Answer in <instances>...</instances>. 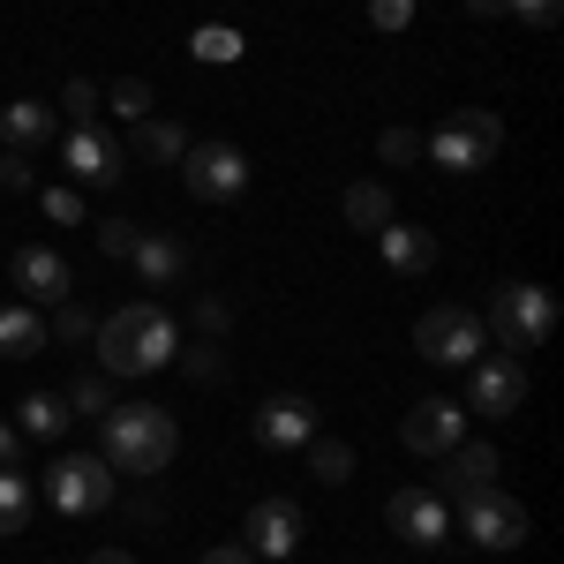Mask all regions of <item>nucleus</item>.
<instances>
[{"instance_id": "obj_1", "label": "nucleus", "mask_w": 564, "mask_h": 564, "mask_svg": "<svg viewBox=\"0 0 564 564\" xmlns=\"http://www.w3.org/2000/svg\"><path fill=\"white\" fill-rule=\"evenodd\" d=\"M181 354V324L159 302H129L98 324V369L106 377H151Z\"/></svg>"}, {"instance_id": "obj_2", "label": "nucleus", "mask_w": 564, "mask_h": 564, "mask_svg": "<svg viewBox=\"0 0 564 564\" xmlns=\"http://www.w3.org/2000/svg\"><path fill=\"white\" fill-rule=\"evenodd\" d=\"M98 444H106V467L113 475H166L174 467V452H181V430H174V414L166 406H106L98 414Z\"/></svg>"}, {"instance_id": "obj_3", "label": "nucleus", "mask_w": 564, "mask_h": 564, "mask_svg": "<svg viewBox=\"0 0 564 564\" xmlns=\"http://www.w3.org/2000/svg\"><path fill=\"white\" fill-rule=\"evenodd\" d=\"M489 332H497V347H550V332H557V294L550 286H534V279H512V286H497L489 294Z\"/></svg>"}, {"instance_id": "obj_4", "label": "nucleus", "mask_w": 564, "mask_h": 564, "mask_svg": "<svg viewBox=\"0 0 564 564\" xmlns=\"http://www.w3.org/2000/svg\"><path fill=\"white\" fill-rule=\"evenodd\" d=\"M45 505L61 520H98L113 505V467H98V452H61L45 467Z\"/></svg>"}, {"instance_id": "obj_5", "label": "nucleus", "mask_w": 564, "mask_h": 564, "mask_svg": "<svg viewBox=\"0 0 564 564\" xmlns=\"http://www.w3.org/2000/svg\"><path fill=\"white\" fill-rule=\"evenodd\" d=\"M497 151H505V121H497V113H481V106L444 113L436 135H430V159H436V166H452V174H481Z\"/></svg>"}, {"instance_id": "obj_6", "label": "nucleus", "mask_w": 564, "mask_h": 564, "mask_svg": "<svg viewBox=\"0 0 564 564\" xmlns=\"http://www.w3.org/2000/svg\"><path fill=\"white\" fill-rule=\"evenodd\" d=\"M414 347L430 354L436 369H475L481 347H489V332H481V316H475V308L444 302V308H430V316L414 324Z\"/></svg>"}, {"instance_id": "obj_7", "label": "nucleus", "mask_w": 564, "mask_h": 564, "mask_svg": "<svg viewBox=\"0 0 564 564\" xmlns=\"http://www.w3.org/2000/svg\"><path fill=\"white\" fill-rule=\"evenodd\" d=\"M181 181H188L196 204H226V196L249 188V159H241L234 143H188V151H181Z\"/></svg>"}, {"instance_id": "obj_8", "label": "nucleus", "mask_w": 564, "mask_h": 564, "mask_svg": "<svg viewBox=\"0 0 564 564\" xmlns=\"http://www.w3.org/2000/svg\"><path fill=\"white\" fill-rule=\"evenodd\" d=\"M459 436H467V406H459V399H422V406H406V422H399V444H406L414 459H444Z\"/></svg>"}, {"instance_id": "obj_9", "label": "nucleus", "mask_w": 564, "mask_h": 564, "mask_svg": "<svg viewBox=\"0 0 564 564\" xmlns=\"http://www.w3.org/2000/svg\"><path fill=\"white\" fill-rule=\"evenodd\" d=\"M294 542H302V505H294V497H263V505H249L241 550H257L263 564H279V557H294Z\"/></svg>"}, {"instance_id": "obj_10", "label": "nucleus", "mask_w": 564, "mask_h": 564, "mask_svg": "<svg viewBox=\"0 0 564 564\" xmlns=\"http://www.w3.org/2000/svg\"><path fill=\"white\" fill-rule=\"evenodd\" d=\"M459 520H467V542H481V550H520L527 542V512H520V497H505V489L467 497Z\"/></svg>"}, {"instance_id": "obj_11", "label": "nucleus", "mask_w": 564, "mask_h": 564, "mask_svg": "<svg viewBox=\"0 0 564 564\" xmlns=\"http://www.w3.org/2000/svg\"><path fill=\"white\" fill-rule=\"evenodd\" d=\"M527 406V369L520 354H481L475 384H467V414H520Z\"/></svg>"}, {"instance_id": "obj_12", "label": "nucleus", "mask_w": 564, "mask_h": 564, "mask_svg": "<svg viewBox=\"0 0 564 564\" xmlns=\"http://www.w3.org/2000/svg\"><path fill=\"white\" fill-rule=\"evenodd\" d=\"M384 520L399 527V542H414V550H436V542L452 534V505H444L436 489H391Z\"/></svg>"}, {"instance_id": "obj_13", "label": "nucleus", "mask_w": 564, "mask_h": 564, "mask_svg": "<svg viewBox=\"0 0 564 564\" xmlns=\"http://www.w3.org/2000/svg\"><path fill=\"white\" fill-rule=\"evenodd\" d=\"M481 489H497V444H475V436H459L452 452H444V467H436V497L452 505H467V497H481Z\"/></svg>"}, {"instance_id": "obj_14", "label": "nucleus", "mask_w": 564, "mask_h": 564, "mask_svg": "<svg viewBox=\"0 0 564 564\" xmlns=\"http://www.w3.org/2000/svg\"><path fill=\"white\" fill-rule=\"evenodd\" d=\"M308 436H316V406H308L302 391H279V399L257 406V444L263 452H302Z\"/></svg>"}, {"instance_id": "obj_15", "label": "nucleus", "mask_w": 564, "mask_h": 564, "mask_svg": "<svg viewBox=\"0 0 564 564\" xmlns=\"http://www.w3.org/2000/svg\"><path fill=\"white\" fill-rule=\"evenodd\" d=\"M61 159H68V174L84 181V188H113V181L129 174V166H121V143H113V135H98V129H68Z\"/></svg>"}, {"instance_id": "obj_16", "label": "nucleus", "mask_w": 564, "mask_h": 564, "mask_svg": "<svg viewBox=\"0 0 564 564\" xmlns=\"http://www.w3.org/2000/svg\"><path fill=\"white\" fill-rule=\"evenodd\" d=\"M8 286H23V302H31V308H39V302H68V263L31 241V249L8 257Z\"/></svg>"}, {"instance_id": "obj_17", "label": "nucleus", "mask_w": 564, "mask_h": 564, "mask_svg": "<svg viewBox=\"0 0 564 564\" xmlns=\"http://www.w3.org/2000/svg\"><path fill=\"white\" fill-rule=\"evenodd\" d=\"M377 249H384V263L399 271V279H422V271L436 263V234H430V226L391 218V226H377Z\"/></svg>"}, {"instance_id": "obj_18", "label": "nucleus", "mask_w": 564, "mask_h": 564, "mask_svg": "<svg viewBox=\"0 0 564 564\" xmlns=\"http://www.w3.org/2000/svg\"><path fill=\"white\" fill-rule=\"evenodd\" d=\"M53 129H61V113H53V106H39V98H15V106L0 113L8 151H39V143H53Z\"/></svg>"}, {"instance_id": "obj_19", "label": "nucleus", "mask_w": 564, "mask_h": 564, "mask_svg": "<svg viewBox=\"0 0 564 564\" xmlns=\"http://www.w3.org/2000/svg\"><path fill=\"white\" fill-rule=\"evenodd\" d=\"M53 347V332H45V316L31 302H15V308H0V354L8 361H23V354H45Z\"/></svg>"}, {"instance_id": "obj_20", "label": "nucleus", "mask_w": 564, "mask_h": 564, "mask_svg": "<svg viewBox=\"0 0 564 564\" xmlns=\"http://www.w3.org/2000/svg\"><path fill=\"white\" fill-rule=\"evenodd\" d=\"M68 422H76V414H68V399H61V391H31V399L15 406V430L39 436V444H53V436L68 430Z\"/></svg>"}, {"instance_id": "obj_21", "label": "nucleus", "mask_w": 564, "mask_h": 564, "mask_svg": "<svg viewBox=\"0 0 564 564\" xmlns=\"http://www.w3.org/2000/svg\"><path fill=\"white\" fill-rule=\"evenodd\" d=\"M129 263L143 271V279H181V263H188V249H181L174 234H135V249H129Z\"/></svg>"}, {"instance_id": "obj_22", "label": "nucleus", "mask_w": 564, "mask_h": 564, "mask_svg": "<svg viewBox=\"0 0 564 564\" xmlns=\"http://www.w3.org/2000/svg\"><path fill=\"white\" fill-rule=\"evenodd\" d=\"M31 512H39L31 475H23V467H0V534H23V527H31Z\"/></svg>"}, {"instance_id": "obj_23", "label": "nucleus", "mask_w": 564, "mask_h": 564, "mask_svg": "<svg viewBox=\"0 0 564 564\" xmlns=\"http://www.w3.org/2000/svg\"><path fill=\"white\" fill-rule=\"evenodd\" d=\"M181 151H188V135H181L174 121H159V113L135 121V159H151V166H181Z\"/></svg>"}, {"instance_id": "obj_24", "label": "nucleus", "mask_w": 564, "mask_h": 564, "mask_svg": "<svg viewBox=\"0 0 564 564\" xmlns=\"http://www.w3.org/2000/svg\"><path fill=\"white\" fill-rule=\"evenodd\" d=\"M391 196H384V181H354L347 188V226H361V234H377V226H391Z\"/></svg>"}, {"instance_id": "obj_25", "label": "nucleus", "mask_w": 564, "mask_h": 564, "mask_svg": "<svg viewBox=\"0 0 564 564\" xmlns=\"http://www.w3.org/2000/svg\"><path fill=\"white\" fill-rule=\"evenodd\" d=\"M308 475L339 489V481L354 475V444H339V436H308Z\"/></svg>"}, {"instance_id": "obj_26", "label": "nucleus", "mask_w": 564, "mask_h": 564, "mask_svg": "<svg viewBox=\"0 0 564 564\" xmlns=\"http://www.w3.org/2000/svg\"><path fill=\"white\" fill-rule=\"evenodd\" d=\"M188 53H196V61H218V68H226V61H241V31H226V23H204V31L188 39Z\"/></svg>"}, {"instance_id": "obj_27", "label": "nucleus", "mask_w": 564, "mask_h": 564, "mask_svg": "<svg viewBox=\"0 0 564 564\" xmlns=\"http://www.w3.org/2000/svg\"><path fill=\"white\" fill-rule=\"evenodd\" d=\"M106 406H121V399H113V384H106V377H76V391H68V414H84V422H98Z\"/></svg>"}, {"instance_id": "obj_28", "label": "nucleus", "mask_w": 564, "mask_h": 564, "mask_svg": "<svg viewBox=\"0 0 564 564\" xmlns=\"http://www.w3.org/2000/svg\"><path fill=\"white\" fill-rule=\"evenodd\" d=\"M61 113H68V129H98V90L76 76V84L61 90Z\"/></svg>"}, {"instance_id": "obj_29", "label": "nucleus", "mask_w": 564, "mask_h": 564, "mask_svg": "<svg viewBox=\"0 0 564 564\" xmlns=\"http://www.w3.org/2000/svg\"><path fill=\"white\" fill-rule=\"evenodd\" d=\"M377 159H384V166H414V159H422V135L414 129H384L377 135Z\"/></svg>"}, {"instance_id": "obj_30", "label": "nucleus", "mask_w": 564, "mask_h": 564, "mask_svg": "<svg viewBox=\"0 0 564 564\" xmlns=\"http://www.w3.org/2000/svg\"><path fill=\"white\" fill-rule=\"evenodd\" d=\"M113 113H121V121H143V113H151V84H143V76H121V84H113Z\"/></svg>"}, {"instance_id": "obj_31", "label": "nucleus", "mask_w": 564, "mask_h": 564, "mask_svg": "<svg viewBox=\"0 0 564 564\" xmlns=\"http://www.w3.org/2000/svg\"><path fill=\"white\" fill-rule=\"evenodd\" d=\"M135 234H143L135 218H98V249H106V257H129V249H135Z\"/></svg>"}, {"instance_id": "obj_32", "label": "nucleus", "mask_w": 564, "mask_h": 564, "mask_svg": "<svg viewBox=\"0 0 564 564\" xmlns=\"http://www.w3.org/2000/svg\"><path fill=\"white\" fill-rule=\"evenodd\" d=\"M505 15H520V23H534V31H557L564 0H505Z\"/></svg>"}, {"instance_id": "obj_33", "label": "nucleus", "mask_w": 564, "mask_h": 564, "mask_svg": "<svg viewBox=\"0 0 564 564\" xmlns=\"http://www.w3.org/2000/svg\"><path fill=\"white\" fill-rule=\"evenodd\" d=\"M39 204H45V218H53V226H84V196H76V188H45Z\"/></svg>"}, {"instance_id": "obj_34", "label": "nucleus", "mask_w": 564, "mask_h": 564, "mask_svg": "<svg viewBox=\"0 0 564 564\" xmlns=\"http://www.w3.org/2000/svg\"><path fill=\"white\" fill-rule=\"evenodd\" d=\"M369 23L377 31H406L414 23V0H369Z\"/></svg>"}, {"instance_id": "obj_35", "label": "nucleus", "mask_w": 564, "mask_h": 564, "mask_svg": "<svg viewBox=\"0 0 564 564\" xmlns=\"http://www.w3.org/2000/svg\"><path fill=\"white\" fill-rule=\"evenodd\" d=\"M226 324H234V308L218 302V294H196V332H212V339H218Z\"/></svg>"}, {"instance_id": "obj_36", "label": "nucleus", "mask_w": 564, "mask_h": 564, "mask_svg": "<svg viewBox=\"0 0 564 564\" xmlns=\"http://www.w3.org/2000/svg\"><path fill=\"white\" fill-rule=\"evenodd\" d=\"M0 188H31V151H0Z\"/></svg>"}, {"instance_id": "obj_37", "label": "nucleus", "mask_w": 564, "mask_h": 564, "mask_svg": "<svg viewBox=\"0 0 564 564\" xmlns=\"http://www.w3.org/2000/svg\"><path fill=\"white\" fill-rule=\"evenodd\" d=\"M45 332H53V339H90V316H84L76 302H61V316H53Z\"/></svg>"}, {"instance_id": "obj_38", "label": "nucleus", "mask_w": 564, "mask_h": 564, "mask_svg": "<svg viewBox=\"0 0 564 564\" xmlns=\"http://www.w3.org/2000/svg\"><path fill=\"white\" fill-rule=\"evenodd\" d=\"M188 377H226V354L218 347H188Z\"/></svg>"}, {"instance_id": "obj_39", "label": "nucleus", "mask_w": 564, "mask_h": 564, "mask_svg": "<svg viewBox=\"0 0 564 564\" xmlns=\"http://www.w3.org/2000/svg\"><path fill=\"white\" fill-rule=\"evenodd\" d=\"M0 467H23V430L15 422H0Z\"/></svg>"}, {"instance_id": "obj_40", "label": "nucleus", "mask_w": 564, "mask_h": 564, "mask_svg": "<svg viewBox=\"0 0 564 564\" xmlns=\"http://www.w3.org/2000/svg\"><path fill=\"white\" fill-rule=\"evenodd\" d=\"M204 564H249V550H241V542H218V550H212Z\"/></svg>"}, {"instance_id": "obj_41", "label": "nucleus", "mask_w": 564, "mask_h": 564, "mask_svg": "<svg viewBox=\"0 0 564 564\" xmlns=\"http://www.w3.org/2000/svg\"><path fill=\"white\" fill-rule=\"evenodd\" d=\"M467 15H505V0H467Z\"/></svg>"}, {"instance_id": "obj_42", "label": "nucleus", "mask_w": 564, "mask_h": 564, "mask_svg": "<svg viewBox=\"0 0 564 564\" xmlns=\"http://www.w3.org/2000/svg\"><path fill=\"white\" fill-rule=\"evenodd\" d=\"M90 564H135V557H129V550H98Z\"/></svg>"}, {"instance_id": "obj_43", "label": "nucleus", "mask_w": 564, "mask_h": 564, "mask_svg": "<svg viewBox=\"0 0 564 564\" xmlns=\"http://www.w3.org/2000/svg\"><path fill=\"white\" fill-rule=\"evenodd\" d=\"M279 564H286V557H279Z\"/></svg>"}]
</instances>
